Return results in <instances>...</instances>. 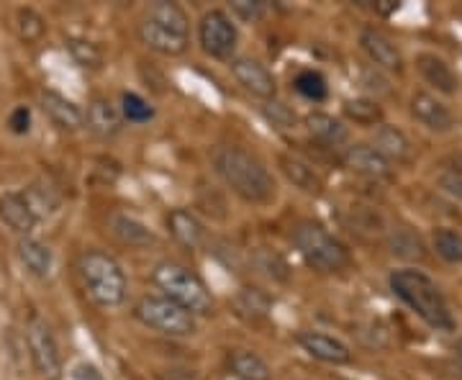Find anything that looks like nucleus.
<instances>
[{"label": "nucleus", "instance_id": "nucleus-1", "mask_svg": "<svg viewBox=\"0 0 462 380\" xmlns=\"http://www.w3.org/2000/svg\"><path fill=\"white\" fill-rule=\"evenodd\" d=\"M214 172L247 203H267L275 199V178L252 152L234 144L216 147L211 154Z\"/></svg>", "mask_w": 462, "mask_h": 380}, {"label": "nucleus", "instance_id": "nucleus-2", "mask_svg": "<svg viewBox=\"0 0 462 380\" xmlns=\"http://www.w3.org/2000/svg\"><path fill=\"white\" fill-rule=\"evenodd\" d=\"M388 285L393 296L401 298L427 327L437 331H455V316L449 311L445 293L424 270L398 267L391 273Z\"/></svg>", "mask_w": 462, "mask_h": 380}, {"label": "nucleus", "instance_id": "nucleus-3", "mask_svg": "<svg viewBox=\"0 0 462 380\" xmlns=\"http://www.w3.org/2000/svg\"><path fill=\"white\" fill-rule=\"evenodd\" d=\"M78 273H80L85 293L93 298L100 309H116L126 301L129 281L114 255L100 252V249H88L78 260Z\"/></svg>", "mask_w": 462, "mask_h": 380}, {"label": "nucleus", "instance_id": "nucleus-4", "mask_svg": "<svg viewBox=\"0 0 462 380\" xmlns=\"http://www.w3.org/2000/svg\"><path fill=\"white\" fill-rule=\"evenodd\" d=\"M152 283L162 291V296L182 306L193 316L214 314V296L199 273L175 260H162L152 270Z\"/></svg>", "mask_w": 462, "mask_h": 380}, {"label": "nucleus", "instance_id": "nucleus-5", "mask_svg": "<svg viewBox=\"0 0 462 380\" xmlns=\"http://www.w3.org/2000/svg\"><path fill=\"white\" fill-rule=\"evenodd\" d=\"M293 247L303 263L319 273H342L352 263L349 249L314 221H300L293 229Z\"/></svg>", "mask_w": 462, "mask_h": 380}, {"label": "nucleus", "instance_id": "nucleus-6", "mask_svg": "<svg viewBox=\"0 0 462 380\" xmlns=\"http://www.w3.org/2000/svg\"><path fill=\"white\" fill-rule=\"evenodd\" d=\"M134 316L147 327L165 337H193L199 331L196 316L165 296H144L134 306Z\"/></svg>", "mask_w": 462, "mask_h": 380}, {"label": "nucleus", "instance_id": "nucleus-7", "mask_svg": "<svg viewBox=\"0 0 462 380\" xmlns=\"http://www.w3.org/2000/svg\"><path fill=\"white\" fill-rule=\"evenodd\" d=\"M199 42L200 50L206 51L208 57L229 60L231 62V54L239 47V29H236L234 18L226 11L214 8V11L203 14V18H200Z\"/></svg>", "mask_w": 462, "mask_h": 380}, {"label": "nucleus", "instance_id": "nucleus-8", "mask_svg": "<svg viewBox=\"0 0 462 380\" xmlns=\"http://www.w3.org/2000/svg\"><path fill=\"white\" fill-rule=\"evenodd\" d=\"M26 342H29V352H32L33 367L39 370V375L54 380L62 373V355L57 348V339L51 329L42 321V319H32L26 327Z\"/></svg>", "mask_w": 462, "mask_h": 380}, {"label": "nucleus", "instance_id": "nucleus-9", "mask_svg": "<svg viewBox=\"0 0 462 380\" xmlns=\"http://www.w3.org/2000/svg\"><path fill=\"white\" fill-rule=\"evenodd\" d=\"M231 75L234 80L247 90L249 96L260 100H275L278 96V83H275V75L267 70V67L254 60V57H234L229 62Z\"/></svg>", "mask_w": 462, "mask_h": 380}, {"label": "nucleus", "instance_id": "nucleus-10", "mask_svg": "<svg viewBox=\"0 0 462 380\" xmlns=\"http://www.w3.org/2000/svg\"><path fill=\"white\" fill-rule=\"evenodd\" d=\"M409 111L413 121L431 134H447L455 129V116L449 106L430 90H416L409 100Z\"/></svg>", "mask_w": 462, "mask_h": 380}, {"label": "nucleus", "instance_id": "nucleus-11", "mask_svg": "<svg viewBox=\"0 0 462 380\" xmlns=\"http://www.w3.org/2000/svg\"><path fill=\"white\" fill-rule=\"evenodd\" d=\"M360 50L370 60V65L378 67L383 72H401L403 70V54L398 50V44L380 29L367 26L360 32Z\"/></svg>", "mask_w": 462, "mask_h": 380}, {"label": "nucleus", "instance_id": "nucleus-12", "mask_svg": "<svg viewBox=\"0 0 462 380\" xmlns=\"http://www.w3.org/2000/svg\"><path fill=\"white\" fill-rule=\"evenodd\" d=\"M298 345L300 349L314 357L319 363L327 365H349L352 363V349L349 345H345L339 337H331L327 331H316L306 329L298 334Z\"/></svg>", "mask_w": 462, "mask_h": 380}, {"label": "nucleus", "instance_id": "nucleus-13", "mask_svg": "<svg viewBox=\"0 0 462 380\" xmlns=\"http://www.w3.org/2000/svg\"><path fill=\"white\" fill-rule=\"evenodd\" d=\"M416 70H419L421 80L430 88H434L437 93H442V96H455L460 90L457 72L452 70V65L447 60H442L434 51H419L416 54Z\"/></svg>", "mask_w": 462, "mask_h": 380}, {"label": "nucleus", "instance_id": "nucleus-14", "mask_svg": "<svg viewBox=\"0 0 462 380\" xmlns=\"http://www.w3.org/2000/svg\"><path fill=\"white\" fill-rule=\"evenodd\" d=\"M136 32H139V39H142L144 47L157 51V54H162V57H180L190 47V36L170 32V29L154 23V21H149V18L139 21V29Z\"/></svg>", "mask_w": 462, "mask_h": 380}, {"label": "nucleus", "instance_id": "nucleus-15", "mask_svg": "<svg viewBox=\"0 0 462 380\" xmlns=\"http://www.w3.org/2000/svg\"><path fill=\"white\" fill-rule=\"evenodd\" d=\"M342 162L363 178H388L393 172V165L373 144H349L342 152Z\"/></svg>", "mask_w": 462, "mask_h": 380}, {"label": "nucleus", "instance_id": "nucleus-16", "mask_svg": "<svg viewBox=\"0 0 462 380\" xmlns=\"http://www.w3.org/2000/svg\"><path fill=\"white\" fill-rule=\"evenodd\" d=\"M167 232L172 234V239L188 249H200L206 245V224L200 221L199 216L188 209H172L167 214Z\"/></svg>", "mask_w": 462, "mask_h": 380}, {"label": "nucleus", "instance_id": "nucleus-17", "mask_svg": "<svg viewBox=\"0 0 462 380\" xmlns=\"http://www.w3.org/2000/svg\"><path fill=\"white\" fill-rule=\"evenodd\" d=\"M39 103H42L44 114L51 118L54 126H60L65 132H78V129L85 126V114L72 100H67L65 96H60L54 90H44L39 96Z\"/></svg>", "mask_w": 462, "mask_h": 380}, {"label": "nucleus", "instance_id": "nucleus-18", "mask_svg": "<svg viewBox=\"0 0 462 380\" xmlns=\"http://www.w3.org/2000/svg\"><path fill=\"white\" fill-rule=\"evenodd\" d=\"M0 218H3V224H8L14 232L23 234V236H29L39 227V216L33 211L32 203L26 200V196H21V193H8L0 199Z\"/></svg>", "mask_w": 462, "mask_h": 380}, {"label": "nucleus", "instance_id": "nucleus-19", "mask_svg": "<svg viewBox=\"0 0 462 380\" xmlns=\"http://www.w3.org/2000/svg\"><path fill=\"white\" fill-rule=\"evenodd\" d=\"M373 147L378 149L380 154L393 165H401V162H409L411 160V142L409 136L401 132L398 126H391V124H380L378 129L373 132Z\"/></svg>", "mask_w": 462, "mask_h": 380}, {"label": "nucleus", "instance_id": "nucleus-20", "mask_svg": "<svg viewBox=\"0 0 462 380\" xmlns=\"http://www.w3.org/2000/svg\"><path fill=\"white\" fill-rule=\"evenodd\" d=\"M278 165H281L282 175L293 182L298 190H303L309 196H319L324 190V178L319 175V170L311 162H306L300 157H293V154H281Z\"/></svg>", "mask_w": 462, "mask_h": 380}, {"label": "nucleus", "instance_id": "nucleus-21", "mask_svg": "<svg viewBox=\"0 0 462 380\" xmlns=\"http://www.w3.org/2000/svg\"><path fill=\"white\" fill-rule=\"evenodd\" d=\"M303 126L306 132L314 136L316 142L327 144V147H342L349 139V129L345 126V121H339L331 114H324V111H311L303 118Z\"/></svg>", "mask_w": 462, "mask_h": 380}, {"label": "nucleus", "instance_id": "nucleus-22", "mask_svg": "<svg viewBox=\"0 0 462 380\" xmlns=\"http://www.w3.org/2000/svg\"><path fill=\"white\" fill-rule=\"evenodd\" d=\"M85 124H88L90 132L98 134L100 139H111V136H116V134L121 132L124 116H121V108H116L111 100L96 98L90 100V106H88Z\"/></svg>", "mask_w": 462, "mask_h": 380}, {"label": "nucleus", "instance_id": "nucleus-23", "mask_svg": "<svg viewBox=\"0 0 462 380\" xmlns=\"http://www.w3.org/2000/svg\"><path fill=\"white\" fill-rule=\"evenodd\" d=\"M144 18L165 26L170 32L182 33L188 36L190 33V18L185 14L180 3H172V0H157V3H149L144 8Z\"/></svg>", "mask_w": 462, "mask_h": 380}, {"label": "nucleus", "instance_id": "nucleus-24", "mask_svg": "<svg viewBox=\"0 0 462 380\" xmlns=\"http://www.w3.org/2000/svg\"><path fill=\"white\" fill-rule=\"evenodd\" d=\"M111 232L118 242L129 245V247H149L154 245V234L147 224H142L139 218L129 214H114L111 216Z\"/></svg>", "mask_w": 462, "mask_h": 380}, {"label": "nucleus", "instance_id": "nucleus-25", "mask_svg": "<svg viewBox=\"0 0 462 380\" xmlns=\"http://www.w3.org/2000/svg\"><path fill=\"white\" fill-rule=\"evenodd\" d=\"M229 370L239 380H273V370L263 357L252 349H234L226 357Z\"/></svg>", "mask_w": 462, "mask_h": 380}, {"label": "nucleus", "instance_id": "nucleus-26", "mask_svg": "<svg viewBox=\"0 0 462 380\" xmlns=\"http://www.w3.org/2000/svg\"><path fill=\"white\" fill-rule=\"evenodd\" d=\"M18 257H21V263L26 264V270L36 278H47L51 273V264H54L51 249L44 242L33 239V236H23L18 242Z\"/></svg>", "mask_w": 462, "mask_h": 380}, {"label": "nucleus", "instance_id": "nucleus-27", "mask_svg": "<svg viewBox=\"0 0 462 380\" xmlns=\"http://www.w3.org/2000/svg\"><path fill=\"white\" fill-rule=\"evenodd\" d=\"M342 114L345 118H349L352 124L357 126H375L378 129L380 124L385 121V111L375 98H367V96H360V98H346L342 103Z\"/></svg>", "mask_w": 462, "mask_h": 380}, {"label": "nucleus", "instance_id": "nucleus-28", "mask_svg": "<svg viewBox=\"0 0 462 380\" xmlns=\"http://www.w3.org/2000/svg\"><path fill=\"white\" fill-rule=\"evenodd\" d=\"M270 306H273V301L264 296L260 288H242V291L236 293V298H234L236 314L245 316L249 321L264 319V316L270 314Z\"/></svg>", "mask_w": 462, "mask_h": 380}, {"label": "nucleus", "instance_id": "nucleus-29", "mask_svg": "<svg viewBox=\"0 0 462 380\" xmlns=\"http://www.w3.org/2000/svg\"><path fill=\"white\" fill-rule=\"evenodd\" d=\"M431 249L447 264H462V232L457 229H434L431 232Z\"/></svg>", "mask_w": 462, "mask_h": 380}, {"label": "nucleus", "instance_id": "nucleus-30", "mask_svg": "<svg viewBox=\"0 0 462 380\" xmlns=\"http://www.w3.org/2000/svg\"><path fill=\"white\" fill-rule=\"evenodd\" d=\"M388 245H391L393 257H401V260H424L427 257V249H424L421 236L413 234L411 229H406V227L391 234Z\"/></svg>", "mask_w": 462, "mask_h": 380}, {"label": "nucleus", "instance_id": "nucleus-31", "mask_svg": "<svg viewBox=\"0 0 462 380\" xmlns=\"http://www.w3.org/2000/svg\"><path fill=\"white\" fill-rule=\"evenodd\" d=\"M293 88H296L298 96H303L306 100H314V103H321V100L329 96V85H327V78L316 70H303L298 72L296 80H293Z\"/></svg>", "mask_w": 462, "mask_h": 380}, {"label": "nucleus", "instance_id": "nucleus-32", "mask_svg": "<svg viewBox=\"0 0 462 380\" xmlns=\"http://www.w3.org/2000/svg\"><path fill=\"white\" fill-rule=\"evenodd\" d=\"M16 32L21 36V42L26 44H36L44 32H47V21L39 16L33 8H18L16 11Z\"/></svg>", "mask_w": 462, "mask_h": 380}, {"label": "nucleus", "instance_id": "nucleus-33", "mask_svg": "<svg viewBox=\"0 0 462 380\" xmlns=\"http://www.w3.org/2000/svg\"><path fill=\"white\" fill-rule=\"evenodd\" d=\"M67 50L83 70H100L103 67V51H100L98 44H93L88 39H67Z\"/></svg>", "mask_w": 462, "mask_h": 380}, {"label": "nucleus", "instance_id": "nucleus-34", "mask_svg": "<svg viewBox=\"0 0 462 380\" xmlns=\"http://www.w3.org/2000/svg\"><path fill=\"white\" fill-rule=\"evenodd\" d=\"M121 116H124V121H129V124H147V121L154 118V108L142 96L124 93L121 96Z\"/></svg>", "mask_w": 462, "mask_h": 380}, {"label": "nucleus", "instance_id": "nucleus-35", "mask_svg": "<svg viewBox=\"0 0 462 380\" xmlns=\"http://www.w3.org/2000/svg\"><path fill=\"white\" fill-rule=\"evenodd\" d=\"M254 263H257V267L263 270L267 278H273V281L285 283L291 278V267H288V263L282 260L281 255H275V252H270V249H260V252L254 255Z\"/></svg>", "mask_w": 462, "mask_h": 380}, {"label": "nucleus", "instance_id": "nucleus-36", "mask_svg": "<svg viewBox=\"0 0 462 380\" xmlns=\"http://www.w3.org/2000/svg\"><path fill=\"white\" fill-rule=\"evenodd\" d=\"M263 116L264 121H267L270 126H275V129H293L298 121L296 111L288 108L281 100H267L263 106Z\"/></svg>", "mask_w": 462, "mask_h": 380}, {"label": "nucleus", "instance_id": "nucleus-37", "mask_svg": "<svg viewBox=\"0 0 462 380\" xmlns=\"http://www.w3.org/2000/svg\"><path fill=\"white\" fill-rule=\"evenodd\" d=\"M231 14L245 21V23H257L267 14V5L263 0H234L231 3Z\"/></svg>", "mask_w": 462, "mask_h": 380}, {"label": "nucleus", "instance_id": "nucleus-38", "mask_svg": "<svg viewBox=\"0 0 462 380\" xmlns=\"http://www.w3.org/2000/svg\"><path fill=\"white\" fill-rule=\"evenodd\" d=\"M363 88L370 93H391V80H388V72H383L378 67H367L363 72Z\"/></svg>", "mask_w": 462, "mask_h": 380}, {"label": "nucleus", "instance_id": "nucleus-39", "mask_svg": "<svg viewBox=\"0 0 462 380\" xmlns=\"http://www.w3.org/2000/svg\"><path fill=\"white\" fill-rule=\"evenodd\" d=\"M439 188L445 190L447 196H452L455 200H462V167H449L439 175Z\"/></svg>", "mask_w": 462, "mask_h": 380}, {"label": "nucleus", "instance_id": "nucleus-40", "mask_svg": "<svg viewBox=\"0 0 462 380\" xmlns=\"http://www.w3.org/2000/svg\"><path fill=\"white\" fill-rule=\"evenodd\" d=\"M8 126H11L14 134H26L32 129V111L26 106H18L16 111L11 114V118H8Z\"/></svg>", "mask_w": 462, "mask_h": 380}, {"label": "nucleus", "instance_id": "nucleus-41", "mask_svg": "<svg viewBox=\"0 0 462 380\" xmlns=\"http://www.w3.org/2000/svg\"><path fill=\"white\" fill-rule=\"evenodd\" d=\"M370 8H373L378 16H393L398 8H401V3H398V0H375Z\"/></svg>", "mask_w": 462, "mask_h": 380}, {"label": "nucleus", "instance_id": "nucleus-42", "mask_svg": "<svg viewBox=\"0 0 462 380\" xmlns=\"http://www.w3.org/2000/svg\"><path fill=\"white\" fill-rule=\"evenodd\" d=\"M162 380H200L196 370H167L162 373Z\"/></svg>", "mask_w": 462, "mask_h": 380}, {"label": "nucleus", "instance_id": "nucleus-43", "mask_svg": "<svg viewBox=\"0 0 462 380\" xmlns=\"http://www.w3.org/2000/svg\"><path fill=\"white\" fill-rule=\"evenodd\" d=\"M455 355H457V360H460V365H462V337L457 339V345H455Z\"/></svg>", "mask_w": 462, "mask_h": 380}]
</instances>
